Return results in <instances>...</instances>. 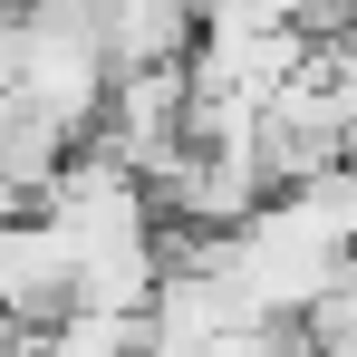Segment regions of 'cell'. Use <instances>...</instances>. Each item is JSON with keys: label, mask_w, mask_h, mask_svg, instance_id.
Listing matches in <instances>:
<instances>
[{"label": "cell", "mask_w": 357, "mask_h": 357, "mask_svg": "<svg viewBox=\"0 0 357 357\" xmlns=\"http://www.w3.org/2000/svg\"><path fill=\"white\" fill-rule=\"evenodd\" d=\"M107 87H116V59H107V39H97V10L29 0V20H20V39H10L0 97L29 107V116H49V126H68V135H87V126L107 116Z\"/></svg>", "instance_id": "cell-1"}, {"label": "cell", "mask_w": 357, "mask_h": 357, "mask_svg": "<svg viewBox=\"0 0 357 357\" xmlns=\"http://www.w3.org/2000/svg\"><path fill=\"white\" fill-rule=\"evenodd\" d=\"M77 309V241L59 232L49 203L0 222V319L10 328H59Z\"/></svg>", "instance_id": "cell-2"}, {"label": "cell", "mask_w": 357, "mask_h": 357, "mask_svg": "<svg viewBox=\"0 0 357 357\" xmlns=\"http://www.w3.org/2000/svg\"><path fill=\"white\" fill-rule=\"evenodd\" d=\"M97 39L126 68H193L203 49V0H97Z\"/></svg>", "instance_id": "cell-3"}]
</instances>
